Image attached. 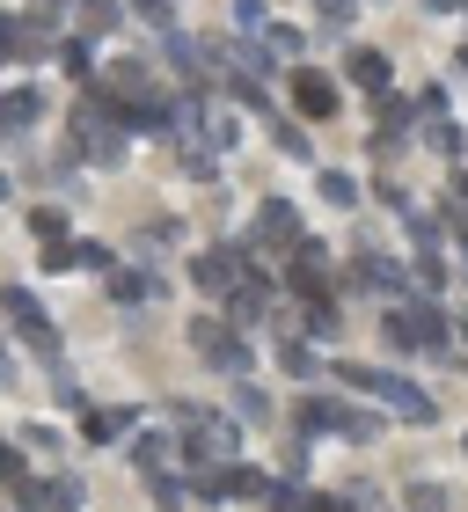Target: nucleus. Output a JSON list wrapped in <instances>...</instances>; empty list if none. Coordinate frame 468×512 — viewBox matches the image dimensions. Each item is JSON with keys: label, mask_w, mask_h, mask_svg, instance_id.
I'll return each instance as SVG.
<instances>
[{"label": "nucleus", "mask_w": 468, "mask_h": 512, "mask_svg": "<svg viewBox=\"0 0 468 512\" xmlns=\"http://www.w3.org/2000/svg\"><path fill=\"white\" fill-rule=\"evenodd\" d=\"M191 147H213V154L242 147V118H234V103L213 96V88H205V103H198V139H191Z\"/></svg>", "instance_id": "6e6552de"}, {"label": "nucleus", "mask_w": 468, "mask_h": 512, "mask_svg": "<svg viewBox=\"0 0 468 512\" xmlns=\"http://www.w3.org/2000/svg\"><path fill=\"white\" fill-rule=\"evenodd\" d=\"M0 315H8V330H15L22 344H30V352H37L44 366L59 359V330H52V315L37 308V293H30V286H0Z\"/></svg>", "instance_id": "20e7f679"}, {"label": "nucleus", "mask_w": 468, "mask_h": 512, "mask_svg": "<svg viewBox=\"0 0 468 512\" xmlns=\"http://www.w3.org/2000/svg\"><path fill=\"white\" fill-rule=\"evenodd\" d=\"M381 432H388V425H381L373 410H351V403H344V425H337V439H351V447H373Z\"/></svg>", "instance_id": "a878e982"}, {"label": "nucleus", "mask_w": 468, "mask_h": 512, "mask_svg": "<svg viewBox=\"0 0 468 512\" xmlns=\"http://www.w3.org/2000/svg\"><path fill=\"white\" fill-rule=\"evenodd\" d=\"M461 454H468V432H461Z\"/></svg>", "instance_id": "09e8293b"}, {"label": "nucleus", "mask_w": 468, "mask_h": 512, "mask_svg": "<svg viewBox=\"0 0 468 512\" xmlns=\"http://www.w3.org/2000/svg\"><path fill=\"white\" fill-rule=\"evenodd\" d=\"M249 242H256V249H293V242H300V213H293V198H264V205H256Z\"/></svg>", "instance_id": "1a4fd4ad"}, {"label": "nucleus", "mask_w": 468, "mask_h": 512, "mask_svg": "<svg viewBox=\"0 0 468 512\" xmlns=\"http://www.w3.org/2000/svg\"><path fill=\"white\" fill-rule=\"evenodd\" d=\"M242 271H249V249H242V242H213V249L191 256V278H198L205 293H220V300L242 286Z\"/></svg>", "instance_id": "423d86ee"}, {"label": "nucleus", "mask_w": 468, "mask_h": 512, "mask_svg": "<svg viewBox=\"0 0 468 512\" xmlns=\"http://www.w3.org/2000/svg\"><path fill=\"white\" fill-rule=\"evenodd\" d=\"M132 461L139 476H161V469H183V432H132Z\"/></svg>", "instance_id": "ddd939ff"}, {"label": "nucleus", "mask_w": 468, "mask_h": 512, "mask_svg": "<svg viewBox=\"0 0 468 512\" xmlns=\"http://www.w3.org/2000/svg\"><path fill=\"white\" fill-rule=\"evenodd\" d=\"M8 491H15V512H52V476H22Z\"/></svg>", "instance_id": "cd10ccee"}, {"label": "nucleus", "mask_w": 468, "mask_h": 512, "mask_svg": "<svg viewBox=\"0 0 468 512\" xmlns=\"http://www.w3.org/2000/svg\"><path fill=\"white\" fill-rule=\"evenodd\" d=\"M293 425H300V432H337V425H344V403H330V395H300V403H293Z\"/></svg>", "instance_id": "6ab92c4d"}, {"label": "nucleus", "mask_w": 468, "mask_h": 512, "mask_svg": "<svg viewBox=\"0 0 468 512\" xmlns=\"http://www.w3.org/2000/svg\"><path fill=\"white\" fill-rule=\"evenodd\" d=\"M234 417H242V425H264V417H271V395L256 388V381H234Z\"/></svg>", "instance_id": "bb28decb"}, {"label": "nucleus", "mask_w": 468, "mask_h": 512, "mask_svg": "<svg viewBox=\"0 0 468 512\" xmlns=\"http://www.w3.org/2000/svg\"><path fill=\"white\" fill-rule=\"evenodd\" d=\"M8 381H15V352L0 344V388H8Z\"/></svg>", "instance_id": "c03bdc74"}, {"label": "nucleus", "mask_w": 468, "mask_h": 512, "mask_svg": "<svg viewBox=\"0 0 468 512\" xmlns=\"http://www.w3.org/2000/svg\"><path fill=\"white\" fill-rule=\"evenodd\" d=\"M286 476H293V483L308 476V439H286Z\"/></svg>", "instance_id": "a19ab883"}, {"label": "nucleus", "mask_w": 468, "mask_h": 512, "mask_svg": "<svg viewBox=\"0 0 468 512\" xmlns=\"http://www.w3.org/2000/svg\"><path fill=\"white\" fill-rule=\"evenodd\" d=\"M44 374H52V395H59V410H88V388H81V374H74L66 359H52Z\"/></svg>", "instance_id": "4be33fe9"}, {"label": "nucleus", "mask_w": 468, "mask_h": 512, "mask_svg": "<svg viewBox=\"0 0 468 512\" xmlns=\"http://www.w3.org/2000/svg\"><path fill=\"white\" fill-rule=\"evenodd\" d=\"M330 374L351 388V395H373L388 417H403V425H432L439 417V403L417 381H403V374H388V366H330Z\"/></svg>", "instance_id": "f257e3e1"}, {"label": "nucleus", "mask_w": 468, "mask_h": 512, "mask_svg": "<svg viewBox=\"0 0 468 512\" xmlns=\"http://www.w3.org/2000/svg\"><path fill=\"white\" fill-rule=\"evenodd\" d=\"M37 264H44V271H81V256H74V242H44Z\"/></svg>", "instance_id": "e433bc0d"}, {"label": "nucleus", "mask_w": 468, "mask_h": 512, "mask_svg": "<svg viewBox=\"0 0 468 512\" xmlns=\"http://www.w3.org/2000/svg\"><path fill=\"white\" fill-rule=\"evenodd\" d=\"M117 15H125V0H81V37H110Z\"/></svg>", "instance_id": "393cba45"}, {"label": "nucleus", "mask_w": 468, "mask_h": 512, "mask_svg": "<svg viewBox=\"0 0 468 512\" xmlns=\"http://www.w3.org/2000/svg\"><path fill=\"white\" fill-rule=\"evenodd\" d=\"M322 8V22H330V30H351V0H315Z\"/></svg>", "instance_id": "79ce46f5"}, {"label": "nucleus", "mask_w": 468, "mask_h": 512, "mask_svg": "<svg viewBox=\"0 0 468 512\" xmlns=\"http://www.w3.org/2000/svg\"><path fill=\"white\" fill-rule=\"evenodd\" d=\"M191 344H198V352L220 366L227 381H249V366H256V359H249V337L234 330L227 315H191Z\"/></svg>", "instance_id": "7ed1b4c3"}, {"label": "nucleus", "mask_w": 468, "mask_h": 512, "mask_svg": "<svg viewBox=\"0 0 468 512\" xmlns=\"http://www.w3.org/2000/svg\"><path fill=\"white\" fill-rule=\"evenodd\" d=\"M264 30V0H234V37H256Z\"/></svg>", "instance_id": "c9c22d12"}, {"label": "nucleus", "mask_w": 468, "mask_h": 512, "mask_svg": "<svg viewBox=\"0 0 468 512\" xmlns=\"http://www.w3.org/2000/svg\"><path fill=\"white\" fill-rule=\"evenodd\" d=\"M447 220L468 235V169H454V183H447Z\"/></svg>", "instance_id": "473e14b6"}, {"label": "nucleus", "mask_w": 468, "mask_h": 512, "mask_svg": "<svg viewBox=\"0 0 468 512\" xmlns=\"http://www.w3.org/2000/svg\"><path fill=\"white\" fill-rule=\"evenodd\" d=\"M432 147L454 161V154H461V125H454V118H432Z\"/></svg>", "instance_id": "58836bf2"}, {"label": "nucleus", "mask_w": 468, "mask_h": 512, "mask_svg": "<svg viewBox=\"0 0 468 512\" xmlns=\"http://www.w3.org/2000/svg\"><path fill=\"white\" fill-rule=\"evenodd\" d=\"M176 161H183V176H198V183L220 176V154H213V147H176Z\"/></svg>", "instance_id": "c85d7f7f"}, {"label": "nucleus", "mask_w": 468, "mask_h": 512, "mask_svg": "<svg viewBox=\"0 0 468 512\" xmlns=\"http://www.w3.org/2000/svg\"><path fill=\"white\" fill-rule=\"evenodd\" d=\"M110 300H117V308H147V300H169V286H161L154 271H125V264H117L110 271Z\"/></svg>", "instance_id": "2eb2a0df"}, {"label": "nucleus", "mask_w": 468, "mask_h": 512, "mask_svg": "<svg viewBox=\"0 0 468 512\" xmlns=\"http://www.w3.org/2000/svg\"><path fill=\"white\" fill-rule=\"evenodd\" d=\"M403 512H454V498L439 491V483H410V498H403Z\"/></svg>", "instance_id": "7c9ffc66"}, {"label": "nucleus", "mask_w": 468, "mask_h": 512, "mask_svg": "<svg viewBox=\"0 0 468 512\" xmlns=\"http://www.w3.org/2000/svg\"><path fill=\"white\" fill-rule=\"evenodd\" d=\"M81 498H88L81 476H52V505H59V512H81Z\"/></svg>", "instance_id": "72a5a7b5"}, {"label": "nucleus", "mask_w": 468, "mask_h": 512, "mask_svg": "<svg viewBox=\"0 0 468 512\" xmlns=\"http://www.w3.org/2000/svg\"><path fill=\"white\" fill-rule=\"evenodd\" d=\"M461 74H468V44H461Z\"/></svg>", "instance_id": "49530a36"}, {"label": "nucleus", "mask_w": 468, "mask_h": 512, "mask_svg": "<svg viewBox=\"0 0 468 512\" xmlns=\"http://www.w3.org/2000/svg\"><path fill=\"white\" fill-rule=\"evenodd\" d=\"M293 110H300L308 125H322V118H337V110H344V88L322 74V66L300 59V66H293Z\"/></svg>", "instance_id": "0eeeda50"}, {"label": "nucleus", "mask_w": 468, "mask_h": 512, "mask_svg": "<svg viewBox=\"0 0 468 512\" xmlns=\"http://www.w3.org/2000/svg\"><path fill=\"white\" fill-rule=\"evenodd\" d=\"M278 154H293V161H315V139L300 132L293 118H278Z\"/></svg>", "instance_id": "2f4dec72"}, {"label": "nucleus", "mask_w": 468, "mask_h": 512, "mask_svg": "<svg viewBox=\"0 0 468 512\" xmlns=\"http://www.w3.org/2000/svg\"><path fill=\"white\" fill-rule=\"evenodd\" d=\"M403 315H410L417 352H447V344H454V330H447V308H439V300H403Z\"/></svg>", "instance_id": "4468645a"}, {"label": "nucleus", "mask_w": 468, "mask_h": 512, "mask_svg": "<svg viewBox=\"0 0 468 512\" xmlns=\"http://www.w3.org/2000/svg\"><path fill=\"white\" fill-rule=\"evenodd\" d=\"M44 118V96L37 88H15V96H0V132H30Z\"/></svg>", "instance_id": "aec40b11"}, {"label": "nucleus", "mask_w": 468, "mask_h": 512, "mask_svg": "<svg viewBox=\"0 0 468 512\" xmlns=\"http://www.w3.org/2000/svg\"><path fill=\"white\" fill-rule=\"evenodd\" d=\"M351 286H366V293H410V271L395 264V256H381V249H359V256H351Z\"/></svg>", "instance_id": "f8f14e48"}, {"label": "nucleus", "mask_w": 468, "mask_h": 512, "mask_svg": "<svg viewBox=\"0 0 468 512\" xmlns=\"http://www.w3.org/2000/svg\"><path fill=\"white\" fill-rule=\"evenodd\" d=\"M147 498H154V512H183V505H191V469H161V476H147Z\"/></svg>", "instance_id": "a211bd4d"}, {"label": "nucleus", "mask_w": 468, "mask_h": 512, "mask_svg": "<svg viewBox=\"0 0 468 512\" xmlns=\"http://www.w3.org/2000/svg\"><path fill=\"white\" fill-rule=\"evenodd\" d=\"M234 454H242V432H234L220 410H205L198 425H183V469H227Z\"/></svg>", "instance_id": "39448f33"}, {"label": "nucleus", "mask_w": 468, "mask_h": 512, "mask_svg": "<svg viewBox=\"0 0 468 512\" xmlns=\"http://www.w3.org/2000/svg\"><path fill=\"white\" fill-rule=\"evenodd\" d=\"M132 15L147 22V30H176V8H169V0H132Z\"/></svg>", "instance_id": "f704fd0d"}, {"label": "nucleus", "mask_w": 468, "mask_h": 512, "mask_svg": "<svg viewBox=\"0 0 468 512\" xmlns=\"http://www.w3.org/2000/svg\"><path fill=\"white\" fill-rule=\"evenodd\" d=\"M0 59H15V15H0Z\"/></svg>", "instance_id": "37998d69"}, {"label": "nucleus", "mask_w": 468, "mask_h": 512, "mask_svg": "<svg viewBox=\"0 0 468 512\" xmlns=\"http://www.w3.org/2000/svg\"><path fill=\"white\" fill-rule=\"evenodd\" d=\"M0 198H15V183H8V169H0Z\"/></svg>", "instance_id": "a18cd8bd"}, {"label": "nucleus", "mask_w": 468, "mask_h": 512, "mask_svg": "<svg viewBox=\"0 0 468 512\" xmlns=\"http://www.w3.org/2000/svg\"><path fill=\"white\" fill-rule=\"evenodd\" d=\"M410 118H417V110H410V103L388 88V96H381V132H373V147H381V154H395V147L410 139Z\"/></svg>", "instance_id": "f3484780"}, {"label": "nucleus", "mask_w": 468, "mask_h": 512, "mask_svg": "<svg viewBox=\"0 0 468 512\" xmlns=\"http://www.w3.org/2000/svg\"><path fill=\"white\" fill-rule=\"evenodd\" d=\"M139 425H147V410L117 403V410H81V439L88 447H117V439H132Z\"/></svg>", "instance_id": "9b49d317"}, {"label": "nucleus", "mask_w": 468, "mask_h": 512, "mask_svg": "<svg viewBox=\"0 0 468 512\" xmlns=\"http://www.w3.org/2000/svg\"><path fill=\"white\" fill-rule=\"evenodd\" d=\"M30 235H37V242H66V205H37V213H30Z\"/></svg>", "instance_id": "c756f323"}, {"label": "nucleus", "mask_w": 468, "mask_h": 512, "mask_svg": "<svg viewBox=\"0 0 468 512\" xmlns=\"http://www.w3.org/2000/svg\"><path fill=\"white\" fill-rule=\"evenodd\" d=\"M344 81L359 88V96L381 103L388 88H395V66H388V52H373V44H351V52H344Z\"/></svg>", "instance_id": "9d476101"}, {"label": "nucleus", "mask_w": 468, "mask_h": 512, "mask_svg": "<svg viewBox=\"0 0 468 512\" xmlns=\"http://www.w3.org/2000/svg\"><path fill=\"white\" fill-rule=\"evenodd\" d=\"M381 337L395 344V352H417V337H410V315H403V308H395V315L381 322Z\"/></svg>", "instance_id": "4c0bfd02"}, {"label": "nucleus", "mask_w": 468, "mask_h": 512, "mask_svg": "<svg viewBox=\"0 0 468 512\" xmlns=\"http://www.w3.org/2000/svg\"><path fill=\"white\" fill-rule=\"evenodd\" d=\"M315 198H322V205H337V213H351V205H359V176H344V169H315Z\"/></svg>", "instance_id": "412c9836"}, {"label": "nucleus", "mask_w": 468, "mask_h": 512, "mask_svg": "<svg viewBox=\"0 0 468 512\" xmlns=\"http://www.w3.org/2000/svg\"><path fill=\"white\" fill-rule=\"evenodd\" d=\"M59 66H66L74 81L96 88V52H88V37H59Z\"/></svg>", "instance_id": "b1692460"}, {"label": "nucleus", "mask_w": 468, "mask_h": 512, "mask_svg": "<svg viewBox=\"0 0 468 512\" xmlns=\"http://www.w3.org/2000/svg\"><path fill=\"white\" fill-rule=\"evenodd\" d=\"M286 256H293V264H286V293L293 300H330V286H337V249L315 242V235H300Z\"/></svg>", "instance_id": "f03ea898"}, {"label": "nucleus", "mask_w": 468, "mask_h": 512, "mask_svg": "<svg viewBox=\"0 0 468 512\" xmlns=\"http://www.w3.org/2000/svg\"><path fill=\"white\" fill-rule=\"evenodd\" d=\"M461 344H468V322H461Z\"/></svg>", "instance_id": "de8ad7c7"}, {"label": "nucleus", "mask_w": 468, "mask_h": 512, "mask_svg": "<svg viewBox=\"0 0 468 512\" xmlns=\"http://www.w3.org/2000/svg\"><path fill=\"white\" fill-rule=\"evenodd\" d=\"M337 505H344V512H373V483H344Z\"/></svg>", "instance_id": "ea45409f"}, {"label": "nucleus", "mask_w": 468, "mask_h": 512, "mask_svg": "<svg viewBox=\"0 0 468 512\" xmlns=\"http://www.w3.org/2000/svg\"><path fill=\"white\" fill-rule=\"evenodd\" d=\"M278 366H286L293 381H315V374H322V366H315V344H308V337H286V344H278Z\"/></svg>", "instance_id": "5701e85b"}, {"label": "nucleus", "mask_w": 468, "mask_h": 512, "mask_svg": "<svg viewBox=\"0 0 468 512\" xmlns=\"http://www.w3.org/2000/svg\"><path fill=\"white\" fill-rule=\"evenodd\" d=\"M256 44H264L278 66H300V52H308V30H300V22H264V30H256Z\"/></svg>", "instance_id": "dca6fc26"}, {"label": "nucleus", "mask_w": 468, "mask_h": 512, "mask_svg": "<svg viewBox=\"0 0 468 512\" xmlns=\"http://www.w3.org/2000/svg\"><path fill=\"white\" fill-rule=\"evenodd\" d=\"M169 8H183V0H169Z\"/></svg>", "instance_id": "8fccbe9b"}]
</instances>
